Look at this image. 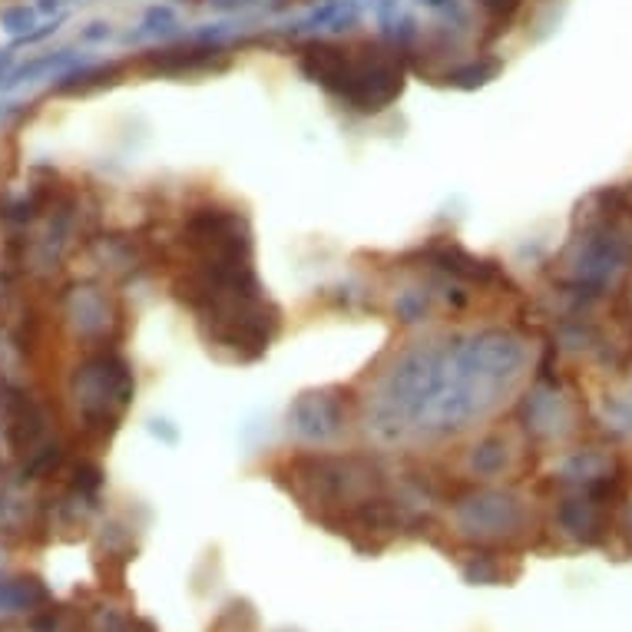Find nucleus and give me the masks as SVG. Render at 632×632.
I'll list each match as a JSON object with an SVG mask.
<instances>
[{
    "instance_id": "12",
    "label": "nucleus",
    "mask_w": 632,
    "mask_h": 632,
    "mask_svg": "<svg viewBox=\"0 0 632 632\" xmlns=\"http://www.w3.org/2000/svg\"><path fill=\"white\" fill-rule=\"evenodd\" d=\"M623 533H626V540H630L632 547V503L626 507V513H623Z\"/></svg>"
},
{
    "instance_id": "1",
    "label": "nucleus",
    "mask_w": 632,
    "mask_h": 632,
    "mask_svg": "<svg viewBox=\"0 0 632 632\" xmlns=\"http://www.w3.org/2000/svg\"><path fill=\"white\" fill-rule=\"evenodd\" d=\"M302 73L338 96L355 113H381L388 110L408 80V67L398 50L378 40L358 43H325L315 40L298 53Z\"/></svg>"
},
{
    "instance_id": "8",
    "label": "nucleus",
    "mask_w": 632,
    "mask_h": 632,
    "mask_svg": "<svg viewBox=\"0 0 632 632\" xmlns=\"http://www.w3.org/2000/svg\"><path fill=\"white\" fill-rule=\"evenodd\" d=\"M0 600H3L7 606H17V610H33V606L50 603V590H47L37 577H17V580H7V583H3Z\"/></svg>"
},
{
    "instance_id": "9",
    "label": "nucleus",
    "mask_w": 632,
    "mask_h": 632,
    "mask_svg": "<svg viewBox=\"0 0 632 632\" xmlns=\"http://www.w3.org/2000/svg\"><path fill=\"white\" fill-rule=\"evenodd\" d=\"M497 73H500V63H497V60H470V63H463V67L447 70V83L470 90V86H483V83L493 80Z\"/></svg>"
},
{
    "instance_id": "7",
    "label": "nucleus",
    "mask_w": 632,
    "mask_h": 632,
    "mask_svg": "<svg viewBox=\"0 0 632 632\" xmlns=\"http://www.w3.org/2000/svg\"><path fill=\"white\" fill-rule=\"evenodd\" d=\"M517 573H520V567L507 570V557L503 553H490V550H480V553H473L463 563V577L473 587H500V583H510Z\"/></svg>"
},
{
    "instance_id": "6",
    "label": "nucleus",
    "mask_w": 632,
    "mask_h": 632,
    "mask_svg": "<svg viewBox=\"0 0 632 632\" xmlns=\"http://www.w3.org/2000/svg\"><path fill=\"white\" fill-rule=\"evenodd\" d=\"M610 507L606 500L580 490L577 497L560 503V527L583 547H597L610 533Z\"/></svg>"
},
{
    "instance_id": "10",
    "label": "nucleus",
    "mask_w": 632,
    "mask_h": 632,
    "mask_svg": "<svg viewBox=\"0 0 632 632\" xmlns=\"http://www.w3.org/2000/svg\"><path fill=\"white\" fill-rule=\"evenodd\" d=\"M477 7L483 10L487 27H493L490 37H500L513 23V17L523 10V0H477Z\"/></svg>"
},
{
    "instance_id": "2",
    "label": "nucleus",
    "mask_w": 632,
    "mask_h": 632,
    "mask_svg": "<svg viewBox=\"0 0 632 632\" xmlns=\"http://www.w3.org/2000/svg\"><path fill=\"white\" fill-rule=\"evenodd\" d=\"M77 424L90 440H106L133 398V371L116 351L90 355L73 375Z\"/></svg>"
},
{
    "instance_id": "11",
    "label": "nucleus",
    "mask_w": 632,
    "mask_h": 632,
    "mask_svg": "<svg viewBox=\"0 0 632 632\" xmlns=\"http://www.w3.org/2000/svg\"><path fill=\"white\" fill-rule=\"evenodd\" d=\"M215 626H228V632H252L258 626V616H255V610L245 600H235V603H228L222 610V616H218Z\"/></svg>"
},
{
    "instance_id": "5",
    "label": "nucleus",
    "mask_w": 632,
    "mask_h": 632,
    "mask_svg": "<svg viewBox=\"0 0 632 632\" xmlns=\"http://www.w3.org/2000/svg\"><path fill=\"white\" fill-rule=\"evenodd\" d=\"M222 53H225L222 47H210V43H183V47L150 50L133 67L146 77H190V73L212 70L215 57H222Z\"/></svg>"
},
{
    "instance_id": "4",
    "label": "nucleus",
    "mask_w": 632,
    "mask_h": 632,
    "mask_svg": "<svg viewBox=\"0 0 632 632\" xmlns=\"http://www.w3.org/2000/svg\"><path fill=\"white\" fill-rule=\"evenodd\" d=\"M0 418H3V437L10 444L13 453H33L40 450V440L47 434L43 411L37 408V401L20 391V388H3L0 391Z\"/></svg>"
},
{
    "instance_id": "3",
    "label": "nucleus",
    "mask_w": 632,
    "mask_h": 632,
    "mask_svg": "<svg viewBox=\"0 0 632 632\" xmlns=\"http://www.w3.org/2000/svg\"><path fill=\"white\" fill-rule=\"evenodd\" d=\"M527 513L520 507V500L507 497V493H477L470 503L460 507V527L467 537H477L483 543H500V540H513L523 533Z\"/></svg>"
}]
</instances>
